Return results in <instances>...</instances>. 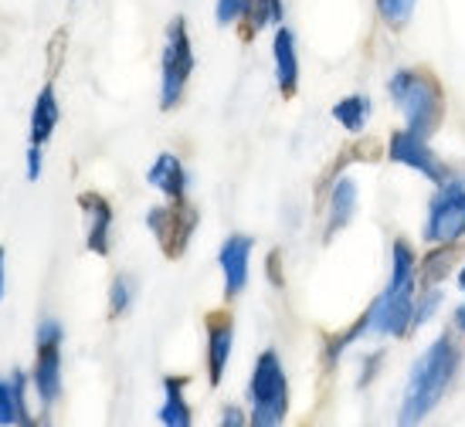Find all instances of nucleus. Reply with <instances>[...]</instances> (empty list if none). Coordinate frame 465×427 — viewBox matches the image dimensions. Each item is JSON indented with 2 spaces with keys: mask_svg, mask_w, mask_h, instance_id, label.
Returning a JSON list of instances; mask_svg holds the SVG:
<instances>
[{
  "mask_svg": "<svg viewBox=\"0 0 465 427\" xmlns=\"http://www.w3.org/2000/svg\"><path fill=\"white\" fill-rule=\"evenodd\" d=\"M455 370H459V350H455L452 336H439L425 353L421 360L411 366L408 376V390H404V401H401L398 427H418L425 421L439 401L445 397V390L452 387Z\"/></svg>",
  "mask_w": 465,
  "mask_h": 427,
  "instance_id": "1",
  "label": "nucleus"
},
{
  "mask_svg": "<svg viewBox=\"0 0 465 427\" xmlns=\"http://www.w3.org/2000/svg\"><path fill=\"white\" fill-rule=\"evenodd\" d=\"M414 282H418V265H414L411 245L398 238L391 251V282L377 296V302L367 309V333L377 336H404L414 325Z\"/></svg>",
  "mask_w": 465,
  "mask_h": 427,
  "instance_id": "2",
  "label": "nucleus"
},
{
  "mask_svg": "<svg viewBox=\"0 0 465 427\" xmlns=\"http://www.w3.org/2000/svg\"><path fill=\"white\" fill-rule=\"evenodd\" d=\"M388 92L394 105L404 116V130L418 136H435L445 119V95H441L439 78L425 68H398L388 82Z\"/></svg>",
  "mask_w": 465,
  "mask_h": 427,
  "instance_id": "3",
  "label": "nucleus"
},
{
  "mask_svg": "<svg viewBox=\"0 0 465 427\" xmlns=\"http://www.w3.org/2000/svg\"><path fill=\"white\" fill-rule=\"evenodd\" d=\"M194 44L183 17H173L163 34V54H160V109H177L187 92V82L194 75Z\"/></svg>",
  "mask_w": 465,
  "mask_h": 427,
  "instance_id": "4",
  "label": "nucleus"
},
{
  "mask_svg": "<svg viewBox=\"0 0 465 427\" xmlns=\"http://www.w3.org/2000/svg\"><path fill=\"white\" fill-rule=\"evenodd\" d=\"M248 401H252V414L269 417L275 424L285 421L289 411V380H285V366L275 350H265L252 370L248 380Z\"/></svg>",
  "mask_w": 465,
  "mask_h": 427,
  "instance_id": "5",
  "label": "nucleus"
},
{
  "mask_svg": "<svg viewBox=\"0 0 465 427\" xmlns=\"http://www.w3.org/2000/svg\"><path fill=\"white\" fill-rule=\"evenodd\" d=\"M465 234V180L449 177L431 197L425 220V241L428 245H455Z\"/></svg>",
  "mask_w": 465,
  "mask_h": 427,
  "instance_id": "6",
  "label": "nucleus"
},
{
  "mask_svg": "<svg viewBox=\"0 0 465 427\" xmlns=\"http://www.w3.org/2000/svg\"><path fill=\"white\" fill-rule=\"evenodd\" d=\"M62 336H65V329L58 319H41L38 333H35L38 360H35L31 380H35V393L45 411L62 397Z\"/></svg>",
  "mask_w": 465,
  "mask_h": 427,
  "instance_id": "7",
  "label": "nucleus"
},
{
  "mask_svg": "<svg viewBox=\"0 0 465 427\" xmlns=\"http://www.w3.org/2000/svg\"><path fill=\"white\" fill-rule=\"evenodd\" d=\"M146 224H150L153 238L163 247V255L167 258H181L197 231V210L187 200H181V204H163V208H153L146 214Z\"/></svg>",
  "mask_w": 465,
  "mask_h": 427,
  "instance_id": "8",
  "label": "nucleus"
},
{
  "mask_svg": "<svg viewBox=\"0 0 465 427\" xmlns=\"http://www.w3.org/2000/svg\"><path fill=\"white\" fill-rule=\"evenodd\" d=\"M388 156L394 163H401V167H408V170H414V173L428 177L431 183H439V187L449 180V167L435 156V150L428 146L425 136H418V132H411V130H401L391 136Z\"/></svg>",
  "mask_w": 465,
  "mask_h": 427,
  "instance_id": "9",
  "label": "nucleus"
},
{
  "mask_svg": "<svg viewBox=\"0 0 465 427\" xmlns=\"http://www.w3.org/2000/svg\"><path fill=\"white\" fill-rule=\"evenodd\" d=\"M218 265L224 275V296L238 298L245 292L248 272H252V238H245V234L224 238V245L218 251Z\"/></svg>",
  "mask_w": 465,
  "mask_h": 427,
  "instance_id": "10",
  "label": "nucleus"
},
{
  "mask_svg": "<svg viewBox=\"0 0 465 427\" xmlns=\"http://www.w3.org/2000/svg\"><path fill=\"white\" fill-rule=\"evenodd\" d=\"M78 208L85 214V247L92 255L105 258L109 247H113V204L103 194H82L78 197Z\"/></svg>",
  "mask_w": 465,
  "mask_h": 427,
  "instance_id": "11",
  "label": "nucleus"
},
{
  "mask_svg": "<svg viewBox=\"0 0 465 427\" xmlns=\"http://www.w3.org/2000/svg\"><path fill=\"white\" fill-rule=\"evenodd\" d=\"M232 346H234V325L228 312H214L207 319V380L211 387H218L224 380V370H228V360H232Z\"/></svg>",
  "mask_w": 465,
  "mask_h": 427,
  "instance_id": "12",
  "label": "nucleus"
},
{
  "mask_svg": "<svg viewBox=\"0 0 465 427\" xmlns=\"http://www.w3.org/2000/svg\"><path fill=\"white\" fill-rule=\"evenodd\" d=\"M272 65H275V82H279V92L285 99L296 95L299 89V48H296V34L289 27H275L272 34Z\"/></svg>",
  "mask_w": 465,
  "mask_h": 427,
  "instance_id": "13",
  "label": "nucleus"
},
{
  "mask_svg": "<svg viewBox=\"0 0 465 427\" xmlns=\"http://www.w3.org/2000/svg\"><path fill=\"white\" fill-rule=\"evenodd\" d=\"M150 187H156L160 194L167 197V204H181L187 200V170H183L177 153H160L153 160V167L146 173Z\"/></svg>",
  "mask_w": 465,
  "mask_h": 427,
  "instance_id": "14",
  "label": "nucleus"
},
{
  "mask_svg": "<svg viewBox=\"0 0 465 427\" xmlns=\"http://www.w3.org/2000/svg\"><path fill=\"white\" fill-rule=\"evenodd\" d=\"M357 214V183L350 177H340L330 190V204H326V241H333L336 234L347 228Z\"/></svg>",
  "mask_w": 465,
  "mask_h": 427,
  "instance_id": "15",
  "label": "nucleus"
},
{
  "mask_svg": "<svg viewBox=\"0 0 465 427\" xmlns=\"http://www.w3.org/2000/svg\"><path fill=\"white\" fill-rule=\"evenodd\" d=\"M62 119V109H58V99H54V89L45 85L41 95L35 99V109H31V126H27V142L31 146H45L52 140L54 126Z\"/></svg>",
  "mask_w": 465,
  "mask_h": 427,
  "instance_id": "16",
  "label": "nucleus"
},
{
  "mask_svg": "<svg viewBox=\"0 0 465 427\" xmlns=\"http://www.w3.org/2000/svg\"><path fill=\"white\" fill-rule=\"evenodd\" d=\"M285 14V0H245V14H242V34L255 38L265 27H279Z\"/></svg>",
  "mask_w": 465,
  "mask_h": 427,
  "instance_id": "17",
  "label": "nucleus"
},
{
  "mask_svg": "<svg viewBox=\"0 0 465 427\" xmlns=\"http://www.w3.org/2000/svg\"><path fill=\"white\" fill-rule=\"evenodd\" d=\"M160 424L163 427H191V407L183 397V376L163 380V403H160Z\"/></svg>",
  "mask_w": 465,
  "mask_h": 427,
  "instance_id": "18",
  "label": "nucleus"
},
{
  "mask_svg": "<svg viewBox=\"0 0 465 427\" xmlns=\"http://www.w3.org/2000/svg\"><path fill=\"white\" fill-rule=\"evenodd\" d=\"M455 261H459V247L455 245L431 247L425 255V261H421V272H418L421 285H425V288H439V282H445V278L452 275Z\"/></svg>",
  "mask_w": 465,
  "mask_h": 427,
  "instance_id": "19",
  "label": "nucleus"
},
{
  "mask_svg": "<svg viewBox=\"0 0 465 427\" xmlns=\"http://www.w3.org/2000/svg\"><path fill=\"white\" fill-rule=\"evenodd\" d=\"M333 119L347 132H363L367 119H371V99L361 95V92H353V95H347V99H340V102L333 105Z\"/></svg>",
  "mask_w": 465,
  "mask_h": 427,
  "instance_id": "20",
  "label": "nucleus"
},
{
  "mask_svg": "<svg viewBox=\"0 0 465 427\" xmlns=\"http://www.w3.org/2000/svg\"><path fill=\"white\" fill-rule=\"evenodd\" d=\"M133 298H136V282H133L130 275H116L113 285H109V319L126 315L133 306Z\"/></svg>",
  "mask_w": 465,
  "mask_h": 427,
  "instance_id": "21",
  "label": "nucleus"
},
{
  "mask_svg": "<svg viewBox=\"0 0 465 427\" xmlns=\"http://www.w3.org/2000/svg\"><path fill=\"white\" fill-rule=\"evenodd\" d=\"M377 4V17L388 27H404L411 21L418 0H374Z\"/></svg>",
  "mask_w": 465,
  "mask_h": 427,
  "instance_id": "22",
  "label": "nucleus"
},
{
  "mask_svg": "<svg viewBox=\"0 0 465 427\" xmlns=\"http://www.w3.org/2000/svg\"><path fill=\"white\" fill-rule=\"evenodd\" d=\"M21 407H17V390L14 380H0V427H17Z\"/></svg>",
  "mask_w": 465,
  "mask_h": 427,
  "instance_id": "23",
  "label": "nucleus"
},
{
  "mask_svg": "<svg viewBox=\"0 0 465 427\" xmlns=\"http://www.w3.org/2000/svg\"><path fill=\"white\" fill-rule=\"evenodd\" d=\"M242 14H245V0H214V21H218L221 27L238 24Z\"/></svg>",
  "mask_w": 465,
  "mask_h": 427,
  "instance_id": "24",
  "label": "nucleus"
},
{
  "mask_svg": "<svg viewBox=\"0 0 465 427\" xmlns=\"http://www.w3.org/2000/svg\"><path fill=\"white\" fill-rule=\"evenodd\" d=\"M439 302H441L439 288H425L421 302H414V325H411V329H418L421 323H428V319L435 315V309H439Z\"/></svg>",
  "mask_w": 465,
  "mask_h": 427,
  "instance_id": "25",
  "label": "nucleus"
},
{
  "mask_svg": "<svg viewBox=\"0 0 465 427\" xmlns=\"http://www.w3.org/2000/svg\"><path fill=\"white\" fill-rule=\"evenodd\" d=\"M41 177V146L27 142V180H38Z\"/></svg>",
  "mask_w": 465,
  "mask_h": 427,
  "instance_id": "26",
  "label": "nucleus"
},
{
  "mask_svg": "<svg viewBox=\"0 0 465 427\" xmlns=\"http://www.w3.org/2000/svg\"><path fill=\"white\" fill-rule=\"evenodd\" d=\"M218 427H248V421H245V414H242L238 407H224V414H221Z\"/></svg>",
  "mask_w": 465,
  "mask_h": 427,
  "instance_id": "27",
  "label": "nucleus"
},
{
  "mask_svg": "<svg viewBox=\"0 0 465 427\" xmlns=\"http://www.w3.org/2000/svg\"><path fill=\"white\" fill-rule=\"evenodd\" d=\"M377 366H381V353L367 356V366H363V374H361V387H367V380H371V374H374Z\"/></svg>",
  "mask_w": 465,
  "mask_h": 427,
  "instance_id": "28",
  "label": "nucleus"
},
{
  "mask_svg": "<svg viewBox=\"0 0 465 427\" xmlns=\"http://www.w3.org/2000/svg\"><path fill=\"white\" fill-rule=\"evenodd\" d=\"M4 288H7V268H4V247H0V298H4Z\"/></svg>",
  "mask_w": 465,
  "mask_h": 427,
  "instance_id": "29",
  "label": "nucleus"
},
{
  "mask_svg": "<svg viewBox=\"0 0 465 427\" xmlns=\"http://www.w3.org/2000/svg\"><path fill=\"white\" fill-rule=\"evenodd\" d=\"M252 427H282V424H275V421H269V417L252 414Z\"/></svg>",
  "mask_w": 465,
  "mask_h": 427,
  "instance_id": "30",
  "label": "nucleus"
},
{
  "mask_svg": "<svg viewBox=\"0 0 465 427\" xmlns=\"http://www.w3.org/2000/svg\"><path fill=\"white\" fill-rule=\"evenodd\" d=\"M455 325L462 329V336H465V306H459V309H455Z\"/></svg>",
  "mask_w": 465,
  "mask_h": 427,
  "instance_id": "31",
  "label": "nucleus"
},
{
  "mask_svg": "<svg viewBox=\"0 0 465 427\" xmlns=\"http://www.w3.org/2000/svg\"><path fill=\"white\" fill-rule=\"evenodd\" d=\"M459 288H462V292H465V268H462V272H459Z\"/></svg>",
  "mask_w": 465,
  "mask_h": 427,
  "instance_id": "32",
  "label": "nucleus"
}]
</instances>
